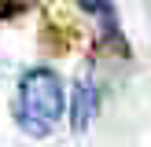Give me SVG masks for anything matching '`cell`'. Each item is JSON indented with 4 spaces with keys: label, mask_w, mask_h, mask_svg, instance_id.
Segmentation results:
<instances>
[{
    "label": "cell",
    "mask_w": 151,
    "mask_h": 147,
    "mask_svg": "<svg viewBox=\"0 0 151 147\" xmlns=\"http://www.w3.org/2000/svg\"><path fill=\"white\" fill-rule=\"evenodd\" d=\"M26 4H29V0H0V22H4V19H11V15H19Z\"/></svg>",
    "instance_id": "277c9868"
},
{
    "label": "cell",
    "mask_w": 151,
    "mask_h": 147,
    "mask_svg": "<svg viewBox=\"0 0 151 147\" xmlns=\"http://www.w3.org/2000/svg\"><path fill=\"white\" fill-rule=\"evenodd\" d=\"M78 7L81 11H88L96 19V29H100V44H111L114 51H129L125 48V37H122V29H118V11H114V4L111 0H78Z\"/></svg>",
    "instance_id": "7a4b0ae2"
},
{
    "label": "cell",
    "mask_w": 151,
    "mask_h": 147,
    "mask_svg": "<svg viewBox=\"0 0 151 147\" xmlns=\"http://www.w3.org/2000/svg\"><path fill=\"white\" fill-rule=\"evenodd\" d=\"M59 114H63V85L52 70L37 66L19 81V99H15V121L29 136H52Z\"/></svg>",
    "instance_id": "6da1fadb"
},
{
    "label": "cell",
    "mask_w": 151,
    "mask_h": 147,
    "mask_svg": "<svg viewBox=\"0 0 151 147\" xmlns=\"http://www.w3.org/2000/svg\"><path fill=\"white\" fill-rule=\"evenodd\" d=\"M96 110H100V92H96V81L85 74V77L74 85V99H70V129L78 132V136L88 132Z\"/></svg>",
    "instance_id": "3957f363"
}]
</instances>
